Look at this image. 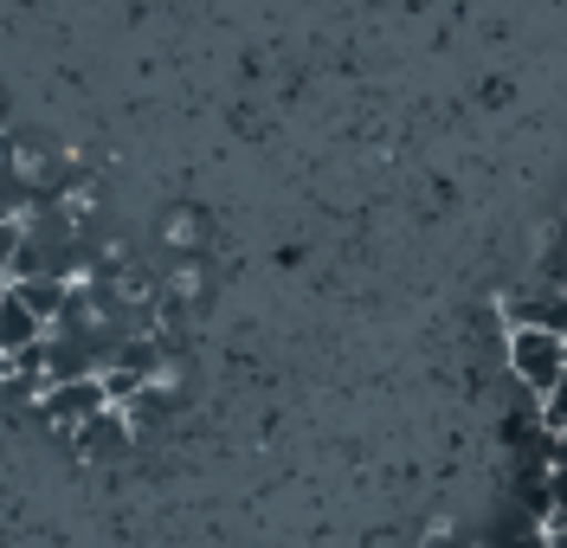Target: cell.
I'll return each mask as SVG.
<instances>
[{
  "instance_id": "cell-3",
  "label": "cell",
  "mask_w": 567,
  "mask_h": 548,
  "mask_svg": "<svg viewBox=\"0 0 567 548\" xmlns=\"http://www.w3.org/2000/svg\"><path fill=\"white\" fill-rule=\"evenodd\" d=\"M110 387L104 374H84V381H59V387H45V413L52 420H71V426H84V420H97V413H110Z\"/></svg>"
},
{
  "instance_id": "cell-4",
  "label": "cell",
  "mask_w": 567,
  "mask_h": 548,
  "mask_svg": "<svg viewBox=\"0 0 567 548\" xmlns=\"http://www.w3.org/2000/svg\"><path fill=\"white\" fill-rule=\"evenodd\" d=\"M13 297L33 310V317H45V323H59L71 310V291L59 285V278H45V271H33V278H13Z\"/></svg>"
},
{
  "instance_id": "cell-6",
  "label": "cell",
  "mask_w": 567,
  "mask_h": 548,
  "mask_svg": "<svg viewBox=\"0 0 567 548\" xmlns=\"http://www.w3.org/2000/svg\"><path fill=\"white\" fill-rule=\"evenodd\" d=\"M20 246H27V232H20L13 207L0 200V271H7V278H13V265H20Z\"/></svg>"
},
{
  "instance_id": "cell-8",
  "label": "cell",
  "mask_w": 567,
  "mask_h": 548,
  "mask_svg": "<svg viewBox=\"0 0 567 548\" xmlns=\"http://www.w3.org/2000/svg\"><path fill=\"white\" fill-rule=\"evenodd\" d=\"M548 504H555V516H567V465L548 472Z\"/></svg>"
},
{
  "instance_id": "cell-2",
  "label": "cell",
  "mask_w": 567,
  "mask_h": 548,
  "mask_svg": "<svg viewBox=\"0 0 567 548\" xmlns=\"http://www.w3.org/2000/svg\"><path fill=\"white\" fill-rule=\"evenodd\" d=\"M503 317H509V329H548V335H567V291L535 278V285L503 297Z\"/></svg>"
},
{
  "instance_id": "cell-5",
  "label": "cell",
  "mask_w": 567,
  "mask_h": 548,
  "mask_svg": "<svg viewBox=\"0 0 567 548\" xmlns=\"http://www.w3.org/2000/svg\"><path fill=\"white\" fill-rule=\"evenodd\" d=\"M78 433H84V458H123V445H130V433L116 426V413H97V420H84Z\"/></svg>"
},
{
  "instance_id": "cell-9",
  "label": "cell",
  "mask_w": 567,
  "mask_h": 548,
  "mask_svg": "<svg viewBox=\"0 0 567 548\" xmlns=\"http://www.w3.org/2000/svg\"><path fill=\"white\" fill-rule=\"evenodd\" d=\"M548 548H567V516H555V523H548Z\"/></svg>"
},
{
  "instance_id": "cell-7",
  "label": "cell",
  "mask_w": 567,
  "mask_h": 548,
  "mask_svg": "<svg viewBox=\"0 0 567 548\" xmlns=\"http://www.w3.org/2000/svg\"><path fill=\"white\" fill-rule=\"evenodd\" d=\"M542 285H561L567 291V226L555 232V246H548V258H542Z\"/></svg>"
},
{
  "instance_id": "cell-1",
  "label": "cell",
  "mask_w": 567,
  "mask_h": 548,
  "mask_svg": "<svg viewBox=\"0 0 567 548\" xmlns=\"http://www.w3.org/2000/svg\"><path fill=\"white\" fill-rule=\"evenodd\" d=\"M509 374L529 387L535 401L555 394L567 381V335H548V329H509Z\"/></svg>"
},
{
  "instance_id": "cell-10",
  "label": "cell",
  "mask_w": 567,
  "mask_h": 548,
  "mask_svg": "<svg viewBox=\"0 0 567 548\" xmlns=\"http://www.w3.org/2000/svg\"><path fill=\"white\" fill-rule=\"evenodd\" d=\"M432 548H464V542H452V536H439V542H432Z\"/></svg>"
}]
</instances>
